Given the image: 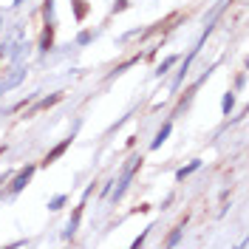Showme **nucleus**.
Wrapping results in <instances>:
<instances>
[{
    "label": "nucleus",
    "mask_w": 249,
    "mask_h": 249,
    "mask_svg": "<svg viewBox=\"0 0 249 249\" xmlns=\"http://www.w3.org/2000/svg\"><path fill=\"white\" fill-rule=\"evenodd\" d=\"M26 77H29V65H26V62H12V68L3 71V77H0V93H9Z\"/></svg>",
    "instance_id": "nucleus-1"
},
{
    "label": "nucleus",
    "mask_w": 249,
    "mask_h": 249,
    "mask_svg": "<svg viewBox=\"0 0 249 249\" xmlns=\"http://www.w3.org/2000/svg\"><path fill=\"white\" fill-rule=\"evenodd\" d=\"M142 161H144L142 156H139V159H133V164L122 173V178H119V181H113V184H116V190H110V198H113V201H122V196L127 193V187H130V181H133V176L142 170Z\"/></svg>",
    "instance_id": "nucleus-2"
},
{
    "label": "nucleus",
    "mask_w": 249,
    "mask_h": 249,
    "mask_svg": "<svg viewBox=\"0 0 249 249\" xmlns=\"http://www.w3.org/2000/svg\"><path fill=\"white\" fill-rule=\"evenodd\" d=\"M34 173H37V164H26L17 176H9V181H6V184H9V196H17L20 190H26Z\"/></svg>",
    "instance_id": "nucleus-3"
},
{
    "label": "nucleus",
    "mask_w": 249,
    "mask_h": 249,
    "mask_svg": "<svg viewBox=\"0 0 249 249\" xmlns=\"http://www.w3.org/2000/svg\"><path fill=\"white\" fill-rule=\"evenodd\" d=\"M88 198V196H85ZM85 198H82V204H79L77 210H74V215H71V221H68V227H65V232H62V238H74L79 230V218H82V207H85Z\"/></svg>",
    "instance_id": "nucleus-4"
},
{
    "label": "nucleus",
    "mask_w": 249,
    "mask_h": 249,
    "mask_svg": "<svg viewBox=\"0 0 249 249\" xmlns=\"http://www.w3.org/2000/svg\"><path fill=\"white\" fill-rule=\"evenodd\" d=\"M60 99H62V93H51V96H46V99H40V102H37V105H34V108L29 110V116H34V113H40V110L54 108V105H57Z\"/></svg>",
    "instance_id": "nucleus-5"
},
{
    "label": "nucleus",
    "mask_w": 249,
    "mask_h": 249,
    "mask_svg": "<svg viewBox=\"0 0 249 249\" xmlns=\"http://www.w3.org/2000/svg\"><path fill=\"white\" fill-rule=\"evenodd\" d=\"M170 130H173V122H164V124H161V130H159V133H156V139L150 142V150H159V147H161V144L167 142Z\"/></svg>",
    "instance_id": "nucleus-6"
},
{
    "label": "nucleus",
    "mask_w": 249,
    "mask_h": 249,
    "mask_svg": "<svg viewBox=\"0 0 249 249\" xmlns=\"http://www.w3.org/2000/svg\"><path fill=\"white\" fill-rule=\"evenodd\" d=\"M184 224H187V218L181 221V224H178V227H176V230H173L170 235H167V241H164V247H178V241H181V235H184Z\"/></svg>",
    "instance_id": "nucleus-7"
},
{
    "label": "nucleus",
    "mask_w": 249,
    "mask_h": 249,
    "mask_svg": "<svg viewBox=\"0 0 249 249\" xmlns=\"http://www.w3.org/2000/svg\"><path fill=\"white\" fill-rule=\"evenodd\" d=\"M68 147H71V136H68V139L62 142V144H57V147H54V150H51V153L46 156V161H43V164H51L54 159H60V156L65 153V150H68Z\"/></svg>",
    "instance_id": "nucleus-8"
},
{
    "label": "nucleus",
    "mask_w": 249,
    "mask_h": 249,
    "mask_svg": "<svg viewBox=\"0 0 249 249\" xmlns=\"http://www.w3.org/2000/svg\"><path fill=\"white\" fill-rule=\"evenodd\" d=\"M198 167H201V161H198V159H196V161H190L187 167H181V170H176V181H184L187 176H193V173L198 170Z\"/></svg>",
    "instance_id": "nucleus-9"
},
{
    "label": "nucleus",
    "mask_w": 249,
    "mask_h": 249,
    "mask_svg": "<svg viewBox=\"0 0 249 249\" xmlns=\"http://www.w3.org/2000/svg\"><path fill=\"white\" fill-rule=\"evenodd\" d=\"M232 108H235V93L227 91V93H224V102H221V113H224V116H230Z\"/></svg>",
    "instance_id": "nucleus-10"
},
{
    "label": "nucleus",
    "mask_w": 249,
    "mask_h": 249,
    "mask_svg": "<svg viewBox=\"0 0 249 249\" xmlns=\"http://www.w3.org/2000/svg\"><path fill=\"white\" fill-rule=\"evenodd\" d=\"M51 40H54V26H48V23H46L43 40H40V51H48V48H51Z\"/></svg>",
    "instance_id": "nucleus-11"
},
{
    "label": "nucleus",
    "mask_w": 249,
    "mask_h": 249,
    "mask_svg": "<svg viewBox=\"0 0 249 249\" xmlns=\"http://www.w3.org/2000/svg\"><path fill=\"white\" fill-rule=\"evenodd\" d=\"M136 62H139V57H130L127 62H122V65H116V68L110 71V77H108V79H113V77H119V74H124V71H127L130 65H136Z\"/></svg>",
    "instance_id": "nucleus-12"
},
{
    "label": "nucleus",
    "mask_w": 249,
    "mask_h": 249,
    "mask_svg": "<svg viewBox=\"0 0 249 249\" xmlns=\"http://www.w3.org/2000/svg\"><path fill=\"white\" fill-rule=\"evenodd\" d=\"M176 62H178V57H167V60H164L161 65H159V68H156V74H159V77H164V74L170 71V68L176 65Z\"/></svg>",
    "instance_id": "nucleus-13"
},
{
    "label": "nucleus",
    "mask_w": 249,
    "mask_h": 249,
    "mask_svg": "<svg viewBox=\"0 0 249 249\" xmlns=\"http://www.w3.org/2000/svg\"><path fill=\"white\" fill-rule=\"evenodd\" d=\"M43 17H46L48 26H54V0H46V6H43Z\"/></svg>",
    "instance_id": "nucleus-14"
},
{
    "label": "nucleus",
    "mask_w": 249,
    "mask_h": 249,
    "mask_svg": "<svg viewBox=\"0 0 249 249\" xmlns=\"http://www.w3.org/2000/svg\"><path fill=\"white\" fill-rule=\"evenodd\" d=\"M68 201V196H54V198H51V201H48V210H51V213H57V210H62V204Z\"/></svg>",
    "instance_id": "nucleus-15"
},
{
    "label": "nucleus",
    "mask_w": 249,
    "mask_h": 249,
    "mask_svg": "<svg viewBox=\"0 0 249 249\" xmlns=\"http://www.w3.org/2000/svg\"><path fill=\"white\" fill-rule=\"evenodd\" d=\"M71 3L77 6V20H82V17H85V12H88V9H85V0H71Z\"/></svg>",
    "instance_id": "nucleus-16"
},
{
    "label": "nucleus",
    "mask_w": 249,
    "mask_h": 249,
    "mask_svg": "<svg viewBox=\"0 0 249 249\" xmlns=\"http://www.w3.org/2000/svg\"><path fill=\"white\" fill-rule=\"evenodd\" d=\"M91 40H93V34H91V31H82V34L77 37V43H79V46H88Z\"/></svg>",
    "instance_id": "nucleus-17"
},
{
    "label": "nucleus",
    "mask_w": 249,
    "mask_h": 249,
    "mask_svg": "<svg viewBox=\"0 0 249 249\" xmlns=\"http://www.w3.org/2000/svg\"><path fill=\"white\" fill-rule=\"evenodd\" d=\"M110 190H113V181H105V187H102V198H108Z\"/></svg>",
    "instance_id": "nucleus-18"
},
{
    "label": "nucleus",
    "mask_w": 249,
    "mask_h": 249,
    "mask_svg": "<svg viewBox=\"0 0 249 249\" xmlns=\"http://www.w3.org/2000/svg\"><path fill=\"white\" fill-rule=\"evenodd\" d=\"M122 9H127V0H116V6H113V12H122Z\"/></svg>",
    "instance_id": "nucleus-19"
},
{
    "label": "nucleus",
    "mask_w": 249,
    "mask_h": 249,
    "mask_svg": "<svg viewBox=\"0 0 249 249\" xmlns=\"http://www.w3.org/2000/svg\"><path fill=\"white\" fill-rule=\"evenodd\" d=\"M9 176H12V173H0V184H6V181H9Z\"/></svg>",
    "instance_id": "nucleus-20"
}]
</instances>
